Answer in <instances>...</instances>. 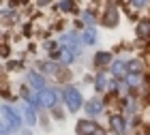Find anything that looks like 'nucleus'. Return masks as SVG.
Segmentation results:
<instances>
[{
    "label": "nucleus",
    "instance_id": "1",
    "mask_svg": "<svg viewBox=\"0 0 150 135\" xmlns=\"http://www.w3.org/2000/svg\"><path fill=\"white\" fill-rule=\"evenodd\" d=\"M64 101H67V105H69V110L75 112V110H79V105H81V94L77 88H64Z\"/></svg>",
    "mask_w": 150,
    "mask_h": 135
},
{
    "label": "nucleus",
    "instance_id": "2",
    "mask_svg": "<svg viewBox=\"0 0 150 135\" xmlns=\"http://www.w3.org/2000/svg\"><path fill=\"white\" fill-rule=\"evenodd\" d=\"M37 103L41 105H45V107H52L54 103H56V94H54L52 90H39V99H37Z\"/></svg>",
    "mask_w": 150,
    "mask_h": 135
},
{
    "label": "nucleus",
    "instance_id": "3",
    "mask_svg": "<svg viewBox=\"0 0 150 135\" xmlns=\"http://www.w3.org/2000/svg\"><path fill=\"white\" fill-rule=\"evenodd\" d=\"M30 84H35V86H37V90H43V88H45L43 77H39L37 73H32V75H30Z\"/></svg>",
    "mask_w": 150,
    "mask_h": 135
},
{
    "label": "nucleus",
    "instance_id": "4",
    "mask_svg": "<svg viewBox=\"0 0 150 135\" xmlns=\"http://www.w3.org/2000/svg\"><path fill=\"white\" fill-rule=\"evenodd\" d=\"M24 114H26V124H35V114L30 107H24Z\"/></svg>",
    "mask_w": 150,
    "mask_h": 135
},
{
    "label": "nucleus",
    "instance_id": "5",
    "mask_svg": "<svg viewBox=\"0 0 150 135\" xmlns=\"http://www.w3.org/2000/svg\"><path fill=\"white\" fill-rule=\"evenodd\" d=\"M112 124H114V129L118 131V133H125V124H122V118H114V120H112Z\"/></svg>",
    "mask_w": 150,
    "mask_h": 135
},
{
    "label": "nucleus",
    "instance_id": "6",
    "mask_svg": "<svg viewBox=\"0 0 150 135\" xmlns=\"http://www.w3.org/2000/svg\"><path fill=\"white\" fill-rule=\"evenodd\" d=\"M137 30H139V35H142V37H146L148 32H150V22H142Z\"/></svg>",
    "mask_w": 150,
    "mask_h": 135
},
{
    "label": "nucleus",
    "instance_id": "7",
    "mask_svg": "<svg viewBox=\"0 0 150 135\" xmlns=\"http://www.w3.org/2000/svg\"><path fill=\"white\" fill-rule=\"evenodd\" d=\"M88 112H90V114L99 112V103H97V101H90V103H88Z\"/></svg>",
    "mask_w": 150,
    "mask_h": 135
},
{
    "label": "nucleus",
    "instance_id": "8",
    "mask_svg": "<svg viewBox=\"0 0 150 135\" xmlns=\"http://www.w3.org/2000/svg\"><path fill=\"white\" fill-rule=\"evenodd\" d=\"M122 69H125V64H122V62H116L114 64V73H116V75H122V73H125Z\"/></svg>",
    "mask_w": 150,
    "mask_h": 135
},
{
    "label": "nucleus",
    "instance_id": "9",
    "mask_svg": "<svg viewBox=\"0 0 150 135\" xmlns=\"http://www.w3.org/2000/svg\"><path fill=\"white\" fill-rule=\"evenodd\" d=\"M84 37H86V39H84L86 43H94V32H92V30H88V32H86Z\"/></svg>",
    "mask_w": 150,
    "mask_h": 135
},
{
    "label": "nucleus",
    "instance_id": "10",
    "mask_svg": "<svg viewBox=\"0 0 150 135\" xmlns=\"http://www.w3.org/2000/svg\"><path fill=\"white\" fill-rule=\"evenodd\" d=\"M133 4H137V6H144V4H146V0H133Z\"/></svg>",
    "mask_w": 150,
    "mask_h": 135
}]
</instances>
